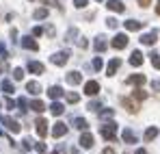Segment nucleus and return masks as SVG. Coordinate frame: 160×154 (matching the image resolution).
<instances>
[{"label":"nucleus","instance_id":"f257e3e1","mask_svg":"<svg viewBox=\"0 0 160 154\" xmlns=\"http://www.w3.org/2000/svg\"><path fill=\"white\" fill-rule=\"evenodd\" d=\"M100 132H102V137H104L106 141H112L115 135H117V124H115V122H108V124H104V126L100 128Z\"/></svg>","mask_w":160,"mask_h":154},{"label":"nucleus","instance_id":"f03ea898","mask_svg":"<svg viewBox=\"0 0 160 154\" xmlns=\"http://www.w3.org/2000/svg\"><path fill=\"white\" fill-rule=\"evenodd\" d=\"M128 41H130V39H128V35H123V33H119V35H115V37H112V41H110V46H112L115 50H123V48L128 46Z\"/></svg>","mask_w":160,"mask_h":154},{"label":"nucleus","instance_id":"7ed1b4c3","mask_svg":"<svg viewBox=\"0 0 160 154\" xmlns=\"http://www.w3.org/2000/svg\"><path fill=\"white\" fill-rule=\"evenodd\" d=\"M50 61H52L54 65H65V63H67V61H69V52H67V50L54 52L52 56H50Z\"/></svg>","mask_w":160,"mask_h":154},{"label":"nucleus","instance_id":"20e7f679","mask_svg":"<svg viewBox=\"0 0 160 154\" xmlns=\"http://www.w3.org/2000/svg\"><path fill=\"white\" fill-rule=\"evenodd\" d=\"M84 93L91 98V96H98L100 93V82L98 80H89V82H84Z\"/></svg>","mask_w":160,"mask_h":154},{"label":"nucleus","instance_id":"39448f33","mask_svg":"<svg viewBox=\"0 0 160 154\" xmlns=\"http://www.w3.org/2000/svg\"><path fill=\"white\" fill-rule=\"evenodd\" d=\"M35 130H37V135H39V137L43 139V137L48 135V122H46L43 117H39V119L35 122Z\"/></svg>","mask_w":160,"mask_h":154},{"label":"nucleus","instance_id":"423d86ee","mask_svg":"<svg viewBox=\"0 0 160 154\" xmlns=\"http://www.w3.org/2000/svg\"><path fill=\"white\" fill-rule=\"evenodd\" d=\"M126 85L143 87V85H145V74H132V76H128V78H126Z\"/></svg>","mask_w":160,"mask_h":154},{"label":"nucleus","instance_id":"0eeeda50","mask_svg":"<svg viewBox=\"0 0 160 154\" xmlns=\"http://www.w3.org/2000/svg\"><path fill=\"white\" fill-rule=\"evenodd\" d=\"M93 143H95V139H93L91 132H82L80 135V148H93Z\"/></svg>","mask_w":160,"mask_h":154},{"label":"nucleus","instance_id":"6e6552de","mask_svg":"<svg viewBox=\"0 0 160 154\" xmlns=\"http://www.w3.org/2000/svg\"><path fill=\"white\" fill-rule=\"evenodd\" d=\"M138 102H141V100L134 98V96L132 98H123V106H126L130 113H136V111H138Z\"/></svg>","mask_w":160,"mask_h":154},{"label":"nucleus","instance_id":"1a4fd4ad","mask_svg":"<svg viewBox=\"0 0 160 154\" xmlns=\"http://www.w3.org/2000/svg\"><path fill=\"white\" fill-rule=\"evenodd\" d=\"M156 39H158V33H156V30H152V33H147V35H143V37H141V44H143V46H154V44H156Z\"/></svg>","mask_w":160,"mask_h":154},{"label":"nucleus","instance_id":"9d476101","mask_svg":"<svg viewBox=\"0 0 160 154\" xmlns=\"http://www.w3.org/2000/svg\"><path fill=\"white\" fill-rule=\"evenodd\" d=\"M106 7L110 9V11H115V13H123V11H126V7H123L121 0H108Z\"/></svg>","mask_w":160,"mask_h":154},{"label":"nucleus","instance_id":"9b49d317","mask_svg":"<svg viewBox=\"0 0 160 154\" xmlns=\"http://www.w3.org/2000/svg\"><path fill=\"white\" fill-rule=\"evenodd\" d=\"M52 135H54V137H63V135H67V124L56 122V124L52 126Z\"/></svg>","mask_w":160,"mask_h":154},{"label":"nucleus","instance_id":"f8f14e48","mask_svg":"<svg viewBox=\"0 0 160 154\" xmlns=\"http://www.w3.org/2000/svg\"><path fill=\"white\" fill-rule=\"evenodd\" d=\"M2 124L11 130V132H20V124H18L13 117H2Z\"/></svg>","mask_w":160,"mask_h":154},{"label":"nucleus","instance_id":"ddd939ff","mask_svg":"<svg viewBox=\"0 0 160 154\" xmlns=\"http://www.w3.org/2000/svg\"><path fill=\"white\" fill-rule=\"evenodd\" d=\"M22 48H26V50H39V44L32 37H22Z\"/></svg>","mask_w":160,"mask_h":154},{"label":"nucleus","instance_id":"4468645a","mask_svg":"<svg viewBox=\"0 0 160 154\" xmlns=\"http://www.w3.org/2000/svg\"><path fill=\"white\" fill-rule=\"evenodd\" d=\"M28 72H32V74H43L46 67H43V63H39V61H30V63H28Z\"/></svg>","mask_w":160,"mask_h":154},{"label":"nucleus","instance_id":"2eb2a0df","mask_svg":"<svg viewBox=\"0 0 160 154\" xmlns=\"http://www.w3.org/2000/svg\"><path fill=\"white\" fill-rule=\"evenodd\" d=\"M119 65H121V59H112V61L106 65V74L108 76H115V72L119 70Z\"/></svg>","mask_w":160,"mask_h":154},{"label":"nucleus","instance_id":"dca6fc26","mask_svg":"<svg viewBox=\"0 0 160 154\" xmlns=\"http://www.w3.org/2000/svg\"><path fill=\"white\" fill-rule=\"evenodd\" d=\"M158 135H160V128H158V126H149V128L145 130V137H143V139H145V141H152V139H156Z\"/></svg>","mask_w":160,"mask_h":154},{"label":"nucleus","instance_id":"f3484780","mask_svg":"<svg viewBox=\"0 0 160 154\" xmlns=\"http://www.w3.org/2000/svg\"><path fill=\"white\" fill-rule=\"evenodd\" d=\"M26 91H28V93H32V96H37V93L41 91V85H39L37 80H28V82H26Z\"/></svg>","mask_w":160,"mask_h":154},{"label":"nucleus","instance_id":"a211bd4d","mask_svg":"<svg viewBox=\"0 0 160 154\" xmlns=\"http://www.w3.org/2000/svg\"><path fill=\"white\" fill-rule=\"evenodd\" d=\"M93 48H95L98 52H104V50L108 48V41L104 39V37H102V35H100V37H95V44H93Z\"/></svg>","mask_w":160,"mask_h":154},{"label":"nucleus","instance_id":"6ab92c4d","mask_svg":"<svg viewBox=\"0 0 160 154\" xmlns=\"http://www.w3.org/2000/svg\"><path fill=\"white\" fill-rule=\"evenodd\" d=\"M130 65H134V67L143 65V54H141L138 50H134L132 54H130Z\"/></svg>","mask_w":160,"mask_h":154},{"label":"nucleus","instance_id":"aec40b11","mask_svg":"<svg viewBox=\"0 0 160 154\" xmlns=\"http://www.w3.org/2000/svg\"><path fill=\"white\" fill-rule=\"evenodd\" d=\"M126 26V30H141L143 28V22H138V20H128V22H123Z\"/></svg>","mask_w":160,"mask_h":154},{"label":"nucleus","instance_id":"412c9836","mask_svg":"<svg viewBox=\"0 0 160 154\" xmlns=\"http://www.w3.org/2000/svg\"><path fill=\"white\" fill-rule=\"evenodd\" d=\"M48 96H50V98H52V100H58V98H61V96H63V89H61V87H58V85H52V87H50V89H48Z\"/></svg>","mask_w":160,"mask_h":154},{"label":"nucleus","instance_id":"4be33fe9","mask_svg":"<svg viewBox=\"0 0 160 154\" xmlns=\"http://www.w3.org/2000/svg\"><path fill=\"white\" fill-rule=\"evenodd\" d=\"M67 82H69V85H80V82H82L80 72H69V74H67Z\"/></svg>","mask_w":160,"mask_h":154},{"label":"nucleus","instance_id":"5701e85b","mask_svg":"<svg viewBox=\"0 0 160 154\" xmlns=\"http://www.w3.org/2000/svg\"><path fill=\"white\" fill-rule=\"evenodd\" d=\"M50 111H52V115L56 117V115H63V111H65V106H63L61 102H56V100H54V102H52V106H50Z\"/></svg>","mask_w":160,"mask_h":154},{"label":"nucleus","instance_id":"b1692460","mask_svg":"<svg viewBox=\"0 0 160 154\" xmlns=\"http://www.w3.org/2000/svg\"><path fill=\"white\" fill-rule=\"evenodd\" d=\"M30 109H32L35 113H43V111H46V104L41 102V100H32V102H30Z\"/></svg>","mask_w":160,"mask_h":154},{"label":"nucleus","instance_id":"393cba45","mask_svg":"<svg viewBox=\"0 0 160 154\" xmlns=\"http://www.w3.org/2000/svg\"><path fill=\"white\" fill-rule=\"evenodd\" d=\"M121 139H123V141H128V143H136V137H134V132H132V130H123Z\"/></svg>","mask_w":160,"mask_h":154},{"label":"nucleus","instance_id":"a878e982","mask_svg":"<svg viewBox=\"0 0 160 154\" xmlns=\"http://www.w3.org/2000/svg\"><path fill=\"white\" fill-rule=\"evenodd\" d=\"M0 87H2V91H4V93H9V96L13 93V82H11V80H2V82H0Z\"/></svg>","mask_w":160,"mask_h":154},{"label":"nucleus","instance_id":"bb28decb","mask_svg":"<svg viewBox=\"0 0 160 154\" xmlns=\"http://www.w3.org/2000/svg\"><path fill=\"white\" fill-rule=\"evenodd\" d=\"M87 126H89V124H87V119H82V117H76V119H74V128L87 130Z\"/></svg>","mask_w":160,"mask_h":154},{"label":"nucleus","instance_id":"cd10ccee","mask_svg":"<svg viewBox=\"0 0 160 154\" xmlns=\"http://www.w3.org/2000/svg\"><path fill=\"white\" fill-rule=\"evenodd\" d=\"M149 59H152V65H154L156 70H160V54H158V52H152Z\"/></svg>","mask_w":160,"mask_h":154},{"label":"nucleus","instance_id":"c85d7f7f","mask_svg":"<svg viewBox=\"0 0 160 154\" xmlns=\"http://www.w3.org/2000/svg\"><path fill=\"white\" fill-rule=\"evenodd\" d=\"M35 18H37V20L48 18V9H37V11H35Z\"/></svg>","mask_w":160,"mask_h":154},{"label":"nucleus","instance_id":"c756f323","mask_svg":"<svg viewBox=\"0 0 160 154\" xmlns=\"http://www.w3.org/2000/svg\"><path fill=\"white\" fill-rule=\"evenodd\" d=\"M13 78H15V80H22V78H24V70H22V67H15V70H13Z\"/></svg>","mask_w":160,"mask_h":154},{"label":"nucleus","instance_id":"7c9ffc66","mask_svg":"<svg viewBox=\"0 0 160 154\" xmlns=\"http://www.w3.org/2000/svg\"><path fill=\"white\" fill-rule=\"evenodd\" d=\"M67 100H69L72 104H78V102H80V96H78V93H74V91H72V93H67Z\"/></svg>","mask_w":160,"mask_h":154},{"label":"nucleus","instance_id":"2f4dec72","mask_svg":"<svg viewBox=\"0 0 160 154\" xmlns=\"http://www.w3.org/2000/svg\"><path fill=\"white\" fill-rule=\"evenodd\" d=\"M102 65H104V63H102V59H100V56H95V59H93V70H95V72H100V70H102Z\"/></svg>","mask_w":160,"mask_h":154},{"label":"nucleus","instance_id":"473e14b6","mask_svg":"<svg viewBox=\"0 0 160 154\" xmlns=\"http://www.w3.org/2000/svg\"><path fill=\"white\" fill-rule=\"evenodd\" d=\"M106 26H108V28H117V26H119V20H117V18H108Z\"/></svg>","mask_w":160,"mask_h":154},{"label":"nucleus","instance_id":"72a5a7b5","mask_svg":"<svg viewBox=\"0 0 160 154\" xmlns=\"http://www.w3.org/2000/svg\"><path fill=\"white\" fill-rule=\"evenodd\" d=\"M100 117H102V119H108V117H112V109H108V111H102V113H100Z\"/></svg>","mask_w":160,"mask_h":154},{"label":"nucleus","instance_id":"f704fd0d","mask_svg":"<svg viewBox=\"0 0 160 154\" xmlns=\"http://www.w3.org/2000/svg\"><path fill=\"white\" fill-rule=\"evenodd\" d=\"M74 7L76 9H84L87 7V0H74Z\"/></svg>","mask_w":160,"mask_h":154},{"label":"nucleus","instance_id":"c9c22d12","mask_svg":"<svg viewBox=\"0 0 160 154\" xmlns=\"http://www.w3.org/2000/svg\"><path fill=\"white\" fill-rule=\"evenodd\" d=\"M18 106H20V111H26L28 102H26V100H24V98H20V100H18Z\"/></svg>","mask_w":160,"mask_h":154},{"label":"nucleus","instance_id":"e433bc0d","mask_svg":"<svg viewBox=\"0 0 160 154\" xmlns=\"http://www.w3.org/2000/svg\"><path fill=\"white\" fill-rule=\"evenodd\" d=\"M35 150H37L39 154H46V146H43V143H37V146H35Z\"/></svg>","mask_w":160,"mask_h":154},{"label":"nucleus","instance_id":"4c0bfd02","mask_svg":"<svg viewBox=\"0 0 160 154\" xmlns=\"http://www.w3.org/2000/svg\"><path fill=\"white\" fill-rule=\"evenodd\" d=\"M32 35H35V37H41V35H43V30H41L39 26H35V28H32Z\"/></svg>","mask_w":160,"mask_h":154},{"label":"nucleus","instance_id":"58836bf2","mask_svg":"<svg viewBox=\"0 0 160 154\" xmlns=\"http://www.w3.org/2000/svg\"><path fill=\"white\" fill-rule=\"evenodd\" d=\"M152 89H154V91H160V78H158V80H154V82H152Z\"/></svg>","mask_w":160,"mask_h":154},{"label":"nucleus","instance_id":"ea45409f","mask_svg":"<svg viewBox=\"0 0 160 154\" xmlns=\"http://www.w3.org/2000/svg\"><path fill=\"white\" fill-rule=\"evenodd\" d=\"M4 104H7V109H13V106H15V102H13L11 98H7V100H4Z\"/></svg>","mask_w":160,"mask_h":154},{"label":"nucleus","instance_id":"a19ab883","mask_svg":"<svg viewBox=\"0 0 160 154\" xmlns=\"http://www.w3.org/2000/svg\"><path fill=\"white\" fill-rule=\"evenodd\" d=\"M91 109H93V111L100 109V102H89V111H91Z\"/></svg>","mask_w":160,"mask_h":154},{"label":"nucleus","instance_id":"79ce46f5","mask_svg":"<svg viewBox=\"0 0 160 154\" xmlns=\"http://www.w3.org/2000/svg\"><path fill=\"white\" fill-rule=\"evenodd\" d=\"M149 2H152V0H138V4H141L143 9H145V7H149Z\"/></svg>","mask_w":160,"mask_h":154},{"label":"nucleus","instance_id":"37998d69","mask_svg":"<svg viewBox=\"0 0 160 154\" xmlns=\"http://www.w3.org/2000/svg\"><path fill=\"white\" fill-rule=\"evenodd\" d=\"M0 54H2V56H7V48H4V44H0Z\"/></svg>","mask_w":160,"mask_h":154},{"label":"nucleus","instance_id":"c03bdc74","mask_svg":"<svg viewBox=\"0 0 160 154\" xmlns=\"http://www.w3.org/2000/svg\"><path fill=\"white\" fill-rule=\"evenodd\" d=\"M102 154H115V152H112L110 148H106V150H104V152H102Z\"/></svg>","mask_w":160,"mask_h":154},{"label":"nucleus","instance_id":"a18cd8bd","mask_svg":"<svg viewBox=\"0 0 160 154\" xmlns=\"http://www.w3.org/2000/svg\"><path fill=\"white\" fill-rule=\"evenodd\" d=\"M156 13L160 15V0H158V4H156Z\"/></svg>","mask_w":160,"mask_h":154},{"label":"nucleus","instance_id":"49530a36","mask_svg":"<svg viewBox=\"0 0 160 154\" xmlns=\"http://www.w3.org/2000/svg\"><path fill=\"white\" fill-rule=\"evenodd\" d=\"M136 154H147V152L145 150H136Z\"/></svg>","mask_w":160,"mask_h":154},{"label":"nucleus","instance_id":"de8ad7c7","mask_svg":"<svg viewBox=\"0 0 160 154\" xmlns=\"http://www.w3.org/2000/svg\"><path fill=\"white\" fill-rule=\"evenodd\" d=\"M52 154H58V152H52Z\"/></svg>","mask_w":160,"mask_h":154},{"label":"nucleus","instance_id":"09e8293b","mask_svg":"<svg viewBox=\"0 0 160 154\" xmlns=\"http://www.w3.org/2000/svg\"><path fill=\"white\" fill-rule=\"evenodd\" d=\"M98 2H102V0H98Z\"/></svg>","mask_w":160,"mask_h":154}]
</instances>
